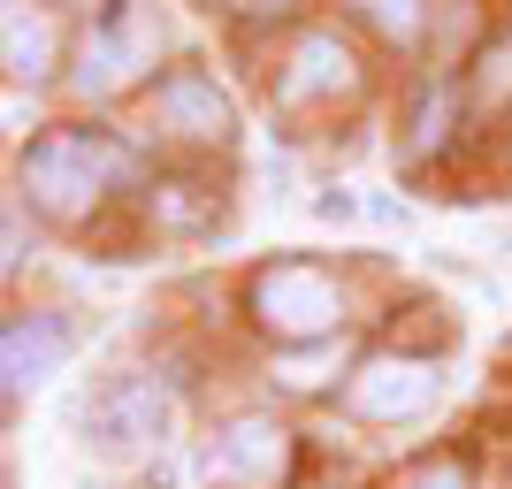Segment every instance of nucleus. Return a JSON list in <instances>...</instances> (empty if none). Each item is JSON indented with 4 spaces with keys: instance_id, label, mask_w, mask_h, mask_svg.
Returning <instances> with one entry per match:
<instances>
[{
    "instance_id": "f257e3e1",
    "label": "nucleus",
    "mask_w": 512,
    "mask_h": 489,
    "mask_svg": "<svg viewBox=\"0 0 512 489\" xmlns=\"http://www.w3.org/2000/svg\"><path fill=\"white\" fill-rule=\"evenodd\" d=\"M130 169H138L130 146L100 138V130H46L39 146L23 153V192H31V207L54 214V222H85L92 199Z\"/></svg>"
},
{
    "instance_id": "f03ea898",
    "label": "nucleus",
    "mask_w": 512,
    "mask_h": 489,
    "mask_svg": "<svg viewBox=\"0 0 512 489\" xmlns=\"http://www.w3.org/2000/svg\"><path fill=\"white\" fill-rule=\"evenodd\" d=\"M176 436V398L161 375H115L85 398V444L100 459H153Z\"/></svg>"
},
{
    "instance_id": "7ed1b4c3",
    "label": "nucleus",
    "mask_w": 512,
    "mask_h": 489,
    "mask_svg": "<svg viewBox=\"0 0 512 489\" xmlns=\"http://www.w3.org/2000/svg\"><path fill=\"white\" fill-rule=\"evenodd\" d=\"M153 8H138V0H123L107 23H92L85 31V54H77V92L85 100H107V92H123L138 69L153 62Z\"/></svg>"
},
{
    "instance_id": "20e7f679",
    "label": "nucleus",
    "mask_w": 512,
    "mask_h": 489,
    "mask_svg": "<svg viewBox=\"0 0 512 489\" xmlns=\"http://www.w3.org/2000/svg\"><path fill=\"white\" fill-rule=\"evenodd\" d=\"M253 314L268 321V329H276V337H337V283L321 276V268H299V260H291V268H268V276L253 283Z\"/></svg>"
},
{
    "instance_id": "39448f33",
    "label": "nucleus",
    "mask_w": 512,
    "mask_h": 489,
    "mask_svg": "<svg viewBox=\"0 0 512 489\" xmlns=\"http://www.w3.org/2000/svg\"><path fill=\"white\" fill-rule=\"evenodd\" d=\"M436 398V367L428 360H367L352 375V413L360 421H406Z\"/></svg>"
},
{
    "instance_id": "423d86ee",
    "label": "nucleus",
    "mask_w": 512,
    "mask_h": 489,
    "mask_svg": "<svg viewBox=\"0 0 512 489\" xmlns=\"http://www.w3.org/2000/svg\"><path fill=\"white\" fill-rule=\"evenodd\" d=\"M69 360V329L54 314H16L8 321V337H0V375H8V398H23V390L54 383Z\"/></svg>"
},
{
    "instance_id": "0eeeda50",
    "label": "nucleus",
    "mask_w": 512,
    "mask_h": 489,
    "mask_svg": "<svg viewBox=\"0 0 512 489\" xmlns=\"http://www.w3.org/2000/svg\"><path fill=\"white\" fill-rule=\"evenodd\" d=\"M283 467H291V444H283L276 421H237L230 436H222V474H230L237 489H276Z\"/></svg>"
},
{
    "instance_id": "6e6552de",
    "label": "nucleus",
    "mask_w": 512,
    "mask_h": 489,
    "mask_svg": "<svg viewBox=\"0 0 512 489\" xmlns=\"http://www.w3.org/2000/svg\"><path fill=\"white\" fill-rule=\"evenodd\" d=\"M161 115H169V130H184V138H230L237 130L230 100H222L214 77H199V69H176L169 85H161Z\"/></svg>"
},
{
    "instance_id": "1a4fd4ad",
    "label": "nucleus",
    "mask_w": 512,
    "mask_h": 489,
    "mask_svg": "<svg viewBox=\"0 0 512 489\" xmlns=\"http://www.w3.org/2000/svg\"><path fill=\"white\" fill-rule=\"evenodd\" d=\"M0 39H8V77H16V85H39L46 69H54V23H46L31 0H8Z\"/></svg>"
},
{
    "instance_id": "9d476101",
    "label": "nucleus",
    "mask_w": 512,
    "mask_h": 489,
    "mask_svg": "<svg viewBox=\"0 0 512 489\" xmlns=\"http://www.w3.org/2000/svg\"><path fill=\"white\" fill-rule=\"evenodd\" d=\"M344 85H352V54H344L337 39H306L299 62H291L283 100H314V92H344Z\"/></svg>"
},
{
    "instance_id": "9b49d317",
    "label": "nucleus",
    "mask_w": 512,
    "mask_h": 489,
    "mask_svg": "<svg viewBox=\"0 0 512 489\" xmlns=\"http://www.w3.org/2000/svg\"><path fill=\"white\" fill-rule=\"evenodd\" d=\"M337 360H344L337 337L314 344V352H283V360H276V383H283V390H321L329 375H337Z\"/></svg>"
},
{
    "instance_id": "f8f14e48",
    "label": "nucleus",
    "mask_w": 512,
    "mask_h": 489,
    "mask_svg": "<svg viewBox=\"0 0 512 489\" xmlns=\"http://www.w3.org/2000/svg\"><path fill=\"white\" fill-rule=\"evenodd\" d=\"M367 8V23H375V31H383V39H421V0H360Z\"/></svg>"
},
{
    "instance_id": "ddd939ff",
    "label": "nucleus",
    "mask_w": 512,
    "mask_h": 489,
    "mask_svg": "<svg viewBox=\"0 0 512 489\" xmlns=\"http://www.w3.org/2000/svg\"><path fill=\"white\" fill-rule=\"evenodd\" d=\"M406 489H467V474L451 467V459H436V467H421V474H413Z\"/></svg>"
},
{
    "instance_id": "4468645a",
    "label": "nucleus",
    "mask_w": 512,
    "mask_h": 489,
    "mask_svg": "<svg viewBox=\"0 0 512 489\" xmlns=\"http://www.w3.org/2000/svg\"><path fill=\"white\" fill-rule=\"evenodd\" d=\"M0 268H23V207H8V253H0Z\"/></svg>"
},
{
    "instance_id": "2eb2a0df",
    "label": "nucleus",
    "mask_w": 512,
    "mask_h": 489,
    "mask_svg": "<svg viewBox=\"0 0 512 489\" xmlns=\"http://www.w3.org/2000/svg\"><path fill=\"white\" fill-rule=\"evenodd\" d=\"M512 85V54H490V77H482V92H505Z\"/></svg>"
}]
</instances>
